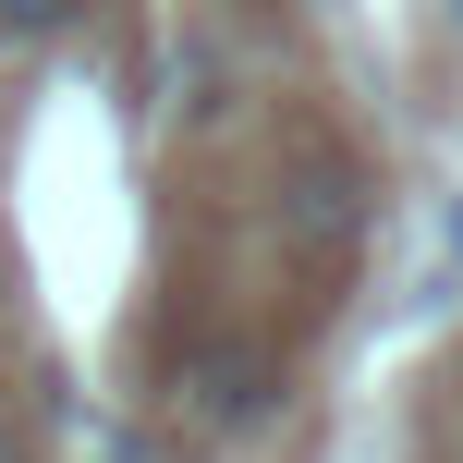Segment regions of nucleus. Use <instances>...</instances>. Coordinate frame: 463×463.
I'll list each match as a JSON object with an SVG mask.
<instances>
[{
  "label": "nucleus",
  "mask_w": 463,
  "mask_h": 463,
  "mask_svg": "<svg viewBox=\"0 0 463 463\" xmlns=\"http://www.w3.org/2000/svg\"><path fill=\"white\" fill-rule=\"evenodd\" d=\"M86 0H0V37H61Z\"/></svg>",
  "instance_id": "obj_1"
},
{
  "label": "nucleus",
  "mask_w": 463,
  "mask_h": 463,
  "mask_svg": "<svg viewBox=\"0 0 463 463\" xmlns=\"http://www.w3.org/2000/svg\"><path fill=\"white\" fill-rule=\"evenodd\" d=\"M0 463H24V439H13V427H0Z\"/></svg>",
  "instance_id": "obj_2"
},
{
  "label": "nucleus",
  "mask_w": 463,
  "mask_h": 463,
  "mask_svg": "<svg viewBox=\"0 0 463 463\" xmlns=\"http://www.w3.org/2000/svg\"><path fill=\"white\" fill-rule=\"evenodd\" d=\"M451 269H463V208H451Z\"/></svg>",
  "instance_id": "obj_3"
},
{
  "label": "nucleus",
  "mask_w": 463,
  "mask_h": 463,
  "mask_svg": "<svg viewBox=\"0 0 463 463\" xmlns=\"http://www.w3.org/2000/svg\"><path fill=\"white\" fill-rule=\"evenodd\" d=\"M451 24H463V0H451Z\"/></svg>",
  "instance_id": "obj_4"
}]
</instances>
